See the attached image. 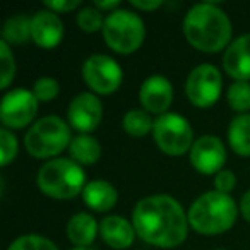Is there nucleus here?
Here are the masks:
<instances>
[{
	"label": "nucleus",
	"mask_w": 250,
	"mask_h": 250,
	"mask_svg": "<svg viewBox=\"0 0 250 250\" xmlns=\"http://www.w3.org/2000/svg\"><path fill=\"white\" fill-rule=\"evenodd\" d=\"M136 233L151 245L173 249L187 236L184 209L168 195H151L137 202L132 211Z\"/></svg>",
	"instance_id": "obj_1"
},
{
	"label": "nucleus",
	"mask_w": 250,
	"mask_h": 250,
	"mask_svg": "<svg viewBox=\"0 0 250 250\" xmlns=\"http://www.w3.org/2000/svg\"><path fill=\"white\" fill-rule=\"evenodd\" d=\"M184 33L192 46L214 53L225 48L229 42L231 24L228 16L214 4H199L185 16Z\"/></svg>",
	"instance_id": "obj_2"
},
{
	"label": "nucleus",
	"mask_w": 250,
	"mask_h": 250,
	"mask_svg": "<svg viewBox=\"0 0 250 250\" xmlns=\"http://www.w3.org/2000/svg\"><path fill=\"white\" fill-rule=\"evenodd\" d=\"M236 219V204L228 194L208 192L192 204L188 223L197 233L218 235L233 226Z\"/></svg>",
	"instance_id": "obj_3"
},
{
	"label": "nucleus",
	"mask_w": 250,
	"mask_h": 250,
	"mask_svg": "<svg viewBox=\"0 0 250 250\" xmlns=\"http://www.w3.org/2000/svg\"><path fill=\"white\" fill-rule=\"evenodd\" d=\"M38 187L53 199H72L83 190L84 171L74 160H52L38 171Z\"/></svg>",
	"instance_id": "obj_4"
},
{
	"label": "nucleus",
	"mask_w": 250,
	"mask_h": 250,
	"mask_svg": "<svg viewBox=\"0 0 250 250\" xmlns=\"http://www.w3.org/2000/svg\"><path fill=\"white\" fill-rule=\"evenodd\" d=\"M144 24L143 19L132 11L118 9L113 11L103 24V36L106 45L118 53H132L144 42Z\"/></svg>",
	"instance_id": "obj_5"
},
{
	"label": "nucleus",
	"mask_w": 250,
	"mask_h": 250,
	"mask_svg": "<svg viewBox=\"0 0 250 250\" xmlns=\"http://www.w3.org/2000/svg\"><path fill=\"white\" fill-rule=\"evenodd\" d=\"M69 125L59 117H45L38 120L24 137L26 149L35 158H52L70 146Z\"/></svg>",
	"instance_id": "obj_6"
},
{
	"label": "nucleus",
	"mask_w": 250,
	"mask_h": 250,
	"mask_svg": "<svg viewBox=\"0 0 250 250\" xmlns=\"http://www.w3.org/2000/svg\"><path fill=\"white\" fill-rule=\"evenodd\" d=\"M154 139L160 149L170 156H180L190 149L192 129L184 117L175 113H165L154 122Z\"/></svg>",
	"instance_id": "obj_7"
},
{
	"label": "nucleus",
	"mask_w": 250,
	"mask_h": 250,
	"mask_svg": "<svg viewBox=\"0 0 250 250\" xmlns=\"http://www.w3.org/2000/svg\"><path fill=\"white\" fill-rule=\"evenodd\" d=\"M221 74L211 63H202L195 67L187 77L185 91L195 106H211L218 101L221 93Z\"/></svg>",
	"instance_id": "obj_8"
},
{
	"label": "nucleus",
	"mask_w": 250,
	"mask_h": 250,
	"mask_svg": "<svg viewBox=\"0 0 250 250\" xmlns=\"http://www.w3.org/2000/svg\"><path fill=\"white\" fill-rule=\"evenodd\" d=\"M83 77L93 91L110 94L118 89L122 83L120 65L106 55H91L83 65Z\"/></svg>",
	"instance_id": "obj_9"
},
{
	"label": "nucleus",
	"mask_w": 250,
	"mask_h": 250,
	"mask_svg": "<svg viewBox=\"0 0 250 250\" xmlns=\"http://www.w3.org/2000/svg\"><path fill=\"white\" fill-rule=\"evenodd\" d=\"M38 100L31 91L14 89L7 93L0 104V118L11 129H22L35 118Z\"/></svg>",
	"instance_id": "obj_10"
},
{
	"label": "nucleus",
	"mask_w": 250,
	"mask_h": 250,
	"mask_svg": "<svg viewBox=\"0 0 250 250\" xmlns=\"http://www.w3.org/2000/svg\"><path fill=\"white\" fill-rule=\"evenodd\" d=\"M226 161V151L223 143L214 136L199 137L190 149V163L201 173H219Z\"/></svg>",
	"instance_id": "obj_11"
},
{
	"label": "nucleus",
	"mask_w": 250,
	"mask_h": 250,
	"mask_svg": "<svg viewBox=\"0 0 250 250\" xmlns=\"http://www.w3.org/2000/svg\"><path fill=\"white\" fill-rule=\"evenodd\" d=\"M101 101L91 93H81L70 101L67 117L74 129L79 132H91L101 122Z\"/></svg>",
	"instance_id": "obj_12"
},
{
	"label": "nucleus",
	"mask_w": 250,
	"mask_h": 250,
	"mask_svg": "<svg viewBox=\"0 0 250 250\" xmlns=\"http://www.w3.org/2000/svg\"><path fill=\"white\" fill-rule=\"evenodd\" d=\"M173 100V87L167 77H147L141 86V103L147 113H165Z\"/></svg>",
	"instance_id": "obj_13"
},
{
	"label": "nucleus",
	"mask_w": 250,
	"mask_h": 250,
	"mask_svg": "<svg viewBox=\"0 0 250 250\" xmlns=\"http://www.w3.org/2000/svg\"><path fill=\"white\" fill-rule=\"evenodd\" d=\"M63 24L52 11H40L31 19V38L42 48H53L62 42Z\"/></svg>",
	"instance_id": "obj_14"
},
{
	"label": "nucleus",
	"mask_w": 250,
	"mask_h": 250,
	"mask_svg": "<svg viewBox=\"0 0 250 250\" xmlns=\"http://www.w3.org/2000/svg\"><path fill=\"white\" fill-rule=\"evenodd\" d=\"M223 65L236 81L247 83L250 79V35L240 36L228 46L223 57Z\"/></svg>",
	"instance_id": "obj_15"
},
{
	"label": "nucleus",
	"mask_w": 250,
	"mask_h": 250,
	"mask_svg": "<svg viewBox=\"0 0 250 250\" xmlns=\"http://www.w3.org/2000/svg\"><path fill=\"white\" fill-rule=\"evenodd\" d=\"M100 233L103 240L111 249H129L136 236V228L125 218L120 216H108L101 221Z\"/></svg>",
	"instance_id": "obj_16"
},
{
	"label": "nucleus",
	"mask_w": 250,
	"mask_h": 250,
	"mask_svg": "<svg viewBox=\"0 0 250 250\" xmlns=\"http://www.w3.org/2000/svg\"><path fill=\"white\" fill-rule=\"evenodd\" d=\"M84 202L89 206L93 211H110L117 202V190L113 185H110L104 180H94L87 184L83 190Z\"/></svg>",
	"instance_id": "obj_17"
},
{
	"label": "nucleus",
	"mask_w": 250,
	"mask_h": 250,
	"mask_svg": "<svg viewBox=\"0 0 250 250\" xmlns=\"http://www.w3.org/2000/svg\"><path fill=\"white\" fill-rule=\"evenodd\" d=\"M96 221H94L93 216L86 214V212H79V214L72 216L69 225H67V236L79 249L89 247L94 242V238H96Z\"/></svg>",
	"instance_id": "obj_18"
},
{
	"label": "nucleus",
	"mask_w": 250,
	"mask_h": 250,
	"mask_svg": "<svg viewBox=\"0 0 250 250\" xmlns=\"http://www.w3.org/2000/svg\"><path fill=\"white\" fill-rule=\"evenodd\" d=\"M228 141L233 151L240 156H250V115L233 118L228 129Z\"/></svg>",
	"instance_id": "obj_19"
},
{
	"label": "nucleus",
	"mask_w": 250,
	"mask_h": 250,
	"mask_svg": "<svg viewBox=\"0 0 250 250\" xmlns=\"http://www.w3.org/2000/svg\"><path fill=\"white\" fill-rule=\"evenodd\" d=\"M70 156L74 158V161L81 165H93L100 160L101 156V146L94 137L81 134V136L74 137L72 143L69 146Z\"/></svg>",
	"instance_id": "obj_20"
},
{
	"label": "nucleus",
	"mask_w": 250,
	"mask_h": 250,
	"mask_svg": "<svg viewBox=\"0 0 250 250\" xmlns=\"http://www.w3.org/2000/svg\"><path fill=\"white\" fill-rule=\"evenodd\" d=\"M2 36H4V42L7 45L9 43H12V45L26 43L29 36H31V19L24 14H18L14 18H11L4 24Z\"/></svg>",
	"instance_id": "obj_21"
},
{
	"label": "nucleus",
	"mask_w": 250,
	"mask_h": 250,
	"mask_svg": "<svg viewBox=\"0 0 250 250\" xmlns=\"http://www.w3.org/2000/svg\"><path fill=\"white\" fill-rule=\"evenodd\" d=\"M124 129L132 137H143L154 129V122L151 120V115L144 110H130L124 117Z\"/></svg>",
	"instance_id": "obj_22"
},
{
	"label": "nucleus",
	"mask_w": 250,
	"mask_h": 250,
	"mask_svg": "<svg viewBox=\"0 0 250 250\" xmlns=\"http://www.w3.org/2000/svg\"><path fill=\"white\" fill-rule=\"evenodd\" d=\"M228 103L235 111L250 110V84L245 81H236L228 89Z\"/></svg>",
	"instance_id": "obj_23"
},
{
	"label": "nucleus",
	"mask_w": 250,
	"mask_h": 250,
	"mask_svg": "<svg viewBox=\"0 0 250 250\" xmlns=\"http://www.w3.org/2000/svg\"><path fill=\"white\" fill-rule=\"evenodd\" d=\"M9 250H59V249L48 238H43V236L38 235H26L14 240L11 243V247H9Z\"/></svg>",
	"instance_id": "obj_24"
},
{
	"label": "nucleus",
	"mask_w": 250,
	"mask_h": 250,
	"mask_svg": "<svg viewBox=\"0 0 250 250\" xmlns=\"http://www.w3.org/2000/svg\"><path fill=\"white\" fill-rule=\"evenodd\" d=\"M77 24L83 31L86 33H94L100 28H103L104 19L101 18L100 11L93 7H86L77 14Z\"/></svg>",
	"instance_id": "obj_25"
},
{
	"label": "nucleus",
	"mask_w": 250,
	"mask_h": 250,
	"mask_svg": "<svg viewBox=\"0 0 250 250\" xmlns=\"http://www.w3.org/2000/svg\"><path fill=\"white\" fill-rule=\"evenodd\" d=\"M0 62H2V83H0V87L4 89V87H7L11 84L16 72L14 59H12L11 50H9V45L5 42L0 43Z\"/></svg>",
	"instance_id": "obj_26"
},
{
	"label": "nucleus",
	"mask_w": 250,
	"mask_h": 250,
	"mask_svg": "<svg viewBox=\"0 0 250 250\" xmlns=\"http://www.w3.org/2000/svg\"><path fill=\"white\" fill-rule=\"evenodd\" d=\"M59 83L52 77H42L35 83V87H33V94L36 96L38 101H50L53 98H57L59 94Z\"/></svg>",
	"instance_id": "obj_27"
},
{
	"label": "nucleus",
	"mask_w": 250,
	"mask_h": 250,
	"mask_svg": "<svg viewBox=\"0 0 250 250\" xmlns=\"http://www.w3.org/2000/svg\"><path fill=\"white\" fill-rule=\"evenodd\" d=\"M0 147H2V165H9V161L18 154V141L9 130H0Z\"/></svg>",
	"instance_id": "obj_28"
},
{
	"label": "nucleus",
	"mask_w": 250,
	"mask_h": 250,
	"mask_svg": "<svg viewBox=\"0 0 250 250\" xmlns=\"http://www.w3.org/2000/svg\"><path fill=\"white\" fill-rule=\"evenodd\" d=\"M235 184H236L235 175H233L231 171H226V170L219 171V173L216 175V178H214L216 190L221 192V194H228V192L235 187Z\"/></svg>",
	"instance_id": "obj_29"
},
{
	"label": "nucleus",
	"mask_w": 250,
	"mask_h": 250,
	"mask_svg": "<svg viewBox=\"0 0 250 250\" xmlns=\"http://www.w3.org/2000/svg\"><path fill=\"white\" fill-rule=\"evenodd\" d=\"M45 5L55 12H67L79 7V0H55V2H46Z\"/></svg>",
	"instance_id": "obj_30"
},
{
	"label": "nucleus",
	"mask_w": 250,
	"mask_h": 250,
	"mask_svg": "<svg viewBox=\"0 0 250 250\" xmlns=\"http://www.w3.org/2000/svg\"><path fill=\"white\" fill-rule=\"evenodd\" d=\"M132 5L143 11H154V9L161 7L160 0H132Z\"/></svg>",
	"instance_id": "obj_31"
},
{
	"label": "nucleus",
	"mask_w": 250,
	"mask_h": 250,
	"mask_svg": "<svg viewBox=\"0 0 250 250\" xmlns=\"http://www.w3.org/2000/svg\"><path fill=\"white\" fill-rule=\"evenodd\" d=\"M240 209H242L243 218H245L247 221H250V190L242 197V204H240Z\"/></svg>",
	"instance_id": "obj_32"
},
{
	"label": "nucleus",
	"mask_w": 250,
	"mask_h": 250,
	"mask_svg": "<svg viewBox=\"0 0 250 250\" xmlns=\"http://www.w3.org/2000/svg\"><path fill=\"white\" fill-rule=\"evenodd\" d=\"M120 5L118 0H111V2H96V9H115Z\"/></svg>",
	"instance_id": "obj_33"
},
{
	"label": "nucleus",
	"mask_w": 250,
	"mask_h": 250,
	"mask_svg": "<svg viewBox=\"0 0 250 250\" xmlns=\"http://www.w3.org/2000/svg\"><path fill=\"white\" fill-rule=\"evenodd\" d=\"M72 250H89V249H79V247H76V249H72Z\"/></svg>",
	"instance_id": "obj_34"
}]
</instances>
